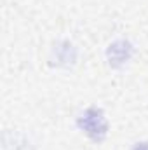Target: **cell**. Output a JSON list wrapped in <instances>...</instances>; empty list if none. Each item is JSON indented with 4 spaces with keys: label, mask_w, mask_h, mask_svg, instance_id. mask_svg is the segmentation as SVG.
<instances>
[{
    "label": "cell",
    "mask_w": 148,
    "mask_h": 150,
    "mask_svg": "<svg viewBox=\"0 0 148 150\" xmlns=\"http://www.w3.org/2000/svg\"><path fill=\"white\" fill-rule=\"evenodd\" d=\"M75 126L77 129L92 143L99 145L108 138L110 133V122L103 108L91 105L85 107L82 112L75 117Z\"/></svg>",
    "instance_id": "6da1fadb"
},
{
    "label": "cell",
    "mask_w": 148,
    "mask_h": 150,
    "mask_svg": "<svg viewBox=\"0 0 148 150\" xmlns=\"http://www.w3.org/2000/svg\"><path fill=\"white\" fill-rule=\"evenodd\" d=\"M136 54V45L129 38H115L105 49V59L111 70L125 68Z\"/></svg>",
    "instance_id": "7a4b0ae2"
},
{
    "label": "cell",
    "mask_w": 148,
    "mask_h": 150,
    "mask_svg": "<svg viewBox=\"0 0 148 150\" xmlns=\"http://www.w3.org/2000/svg\"><path fill=\"white\" fill-rule=\"evenodd\" d=\"M78 61V47L70 38H59L52 44L49 52V63L56 68H72Z\"/></svg>",
    "instance_id": "3957f363"
},
{
    "label": "cell",
    "mask_w": 148,
    "mask_h": 150,
    "mask_svg": "<svg viewBox=\"0 0 148 150\" xmlns=\"http://www.w3.org/2000/svg\"><path fill=\"white\" fill-rule=\"evenodd\" d=\"M4 150H35V145L26 134L7 131L4 134Z\"/></svg>",
    "instance_id": "277c9868"
},
{
    "label": "cell",
    "mask_w": 148,
    "mask_h": 150,
    "mask_svg": "<svg viewBox=\"0 0 148 150\" xmlns=\"http://www.w3.org/2000/svg\"><path fill=\"white\" fill-rule=\"evenodd\" d=\"M129 150H148V142H136Z\"/></svg>",
    "instance_id": "5b68a950"
}]
</instances>
